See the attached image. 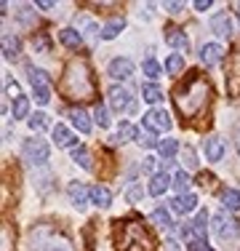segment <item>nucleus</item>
<instances>
[{
  "label": "nucleus",
  "instance_id": "nucleus-1",
  "mask_svg": "<svg viewBox=\"0 0 240 251\" xmlns=\"http://www.w3.org/2000/svg\"><path fill=\"white\" fill-rule=\"evenodd\" d=\"M214 99V88L206 80V75H200L197 70L184 77L176 88H173V104H176L179 115L187 121H197V118L208 115V107Z\"/></svg>",
  "mask_w": 240,
  "mask_h": 251
},
{
  "label": "nucleus",
  "instance_id": "nucleus-2",
  "mask_svg": "<svg viewBox=\"0 0 240 251\" xmlns=\"http://www.w3.org/2000/svg\"><path fill=\"white\" fill-rule=\"evenodd\" d=\"M112 238H115L118 251H155L152 232L147 230V225L139 217H128L115 222Z\"/></svg>",
  "mask_w": 240,
  "mask_h": 251
},
{
  "label": "nucleus",
  "instance_id": "nucleus-3",
  "mask_svg": "<svg viewBox=\"0 0 240 251\" xmlns=\"http://www.w3.org/2000/svg\"><path fill=\"white\" fill-rule=\"evenodd\" d=\"M62 91L67 94V99H72V101H80V99H91L94 97L96 83H94V75H91L88 62L75 59V62L70 64L67 75H64V80H62Z\"/></svg>",
  "mask_w": 240,
  "mask_h": 251
},
{
  "label": "nucleus",
  "instance_id": "nucleus-4",
  "mask_svg": "<svg viewBox=\"0 0 240 251\" xmlns=\"http://www.w3.org/2000/svg\"><path fill=\"white\" fill-rule=\"evenodd\" d=\"M211 232H214V238H216L219 243H230V241H235V238H238L240 225H238L227 211H219V214L214 217V222H211Z\"/></svg>",
  "mask_w": 240,
  "mask_h": 251
},
{
  "label": "nucleus",
  "instance_id": "nucleus-5",
  "mask_svg": "<svg viewBox=\"0 0 240 251\" xmlns=\"http://www.w3.org/2000/svg\"><path fill=\"white\" fill-rule=\"evenodd\" d=\"M22 152H24V160H27V163L40 166V163H46V160H48L51 147H48L43 139H27V142H24V147H22Z\"/></svg>",
  "mask_w": 240,
  "mask_h": 251
},
{
  "label": "nucleus",
  "instance_id": "nucleus-6",
  "mask_svg": "<svg viewBox=\"0 0 240 251\" xmlns=\"http://www.w3.org/2000/svg\"><path fill=\"white\" fill-rule=\"evenodd\" d=\"M227 94L238 97L240 94V51L227 59Z\"/></svg>",
  "mask_w": 240,
  "mask_h": 251
},
{
  "label": "nucleus",
  "instance_id": "nucleus-7",
  "mask_svg": "<svg viewBox=\"0 0 240 251\" xmlns=\"http://www.w3.org/2000/svg\"><path fill=\"white\" fill-rule=\"evenodd\" d=\"M144 126H147L149 131H168L171 128V115H168L166 110H149L147 115H144Z\"/></svg>",
  "mask_w": 240,
  "mask_h": 251
},
{
  "label": "nucleus",
  "instance_id": "nucleus-8",
  "mask_svg": "<svg viewBox=\"0 0 240 251\" xmlns=\"http://www.w3.org/2000/svg\"><path fill=\"white\" fill-rule=\"evenodd\" d=\"M110 75H112V80H125V77H131L134 75V62L131 59H112L110 62Z\"/></svg>",
  "mask_w": 240,
  "mask_h": 251
},
{
  "label": "nucleus",
  "instance_id": "nucleus-9",
  "mask_svg": "<svg viewBox=\"0 0 240 251\" xmlns=\"http://www.w3.org/2000/svg\"><path fill=\"white\" fill-rule=\"evenodd\" d=\"M70 198L77 208H86L88 198H91V190H88L83 182H70Z\"/></svg>",
  "mask_w": 240,
  "mask_h": 251
},
{
  "label": "nucleus",
  "instance_id": "nucleus-10",
  "mask_svg": "<svg viewBox=\"0 0 240 251\" xmlns=\"http://www.w3.org/2000/svg\"><path fill=\"white\" fill-rule=\"evenodd\" d=\"M67 118L72 121V126H75L77 131H83V134H88L91 131V121H88V112L80 110V107H72V110L67 112Z\"/></svg>",
  "mask_w": 240,
  "mask_h": 251
},
{
  "label": "nucleus",
  "instance_id": "nucleus-11",
  "mask_svg": "<svg viewBox=\"0 0 240 251\" xmlns=\"http://www.w3.org/2000/svg\"><path fill=\"white\" fill-rule=\"evenodd\" d=\"M110 107L112 110H125V107H134L128 99V91H125L123 86H112L110 91Z\"/></svg>",
  "mask_w": 240,
  "mask_h": 251
},
{
  "label": "nucleus",
  "instance_id": "nucleus-12",
  "mask_svg": "<svg viewBox=\"0 0 240 251\" xmlns=\"http://www.w3.org/2000/svg\"><path fill=\"white\" fill-rule=\"evenodd\" d=\"M53 145L56 147H72V150H75V136L70 134V128L67 126H53Z\"/></svg>",
  "mask_w": 240,
  "mask_h": 251
},
{
  "label": "nucleus",
  "instance_id": "nucleus-13",
  "mask_svg": "<svg viewBox=\"0 0 240 251\" xmlns=\"http://www.w3.org/2000/svg\"><path fill=\"white\" fill-rule=\"evenodd\" d=\"M197 206V198H195V195H176V198H173L171 201V208H173V211H176V214H187V211H192V208H195Z\"/></svg>",
  "mask_w": 240,
  "mask_h": 251
},
{
  "label": "nucleus",
  "instance_id": "nucleus-14",
  "mask_svg": "<svg viewBox=\"0 0 240 251\" xmlns=\"http://www.w3.org/2000/svg\"><path fill=\"white\" fill-rule=\"evenodd\" d=\"M206 158L211 160V163H219V160L224 158V145H221V139L211 136V139L206 142Z\"/></svg>",
  "mask_w": 240,
  "mask_h": 251
},
{
  "label": "nucleus",
  "instance_id": "nucleus-15",
  "mask_svg": "<svg viewBox=\"0 0 240 251\" xmlns=\"http://www.w3.org/2000/svg\"><path fill=\"white\" fill-rule=\"evenodd\" d=\"M221 46H216V43H206L200 49V59H203V64H208V67H211V64H216L221 59Z\"/></svg>",
  "mask_w": 240,
  "mask_h": 251
},
{
  "label": "nucleus",
  "instance_id": "nucleus-16",
  "mask_svg": "<svg viewBox=\"0 0 240 251\" xmlns=\"http://www.w3.org/2000/svg\"><path fill=\"white\" fill-rule=\"evenodd\" d=\"M168 187H171V179H168V174H163V171L152 174V182H149V193H152L155 198H158V195H163Z\"/></svg>",
  "mask_w": 240,
  "mask_h": 251
},
{
  "label": "nucleus",
  "instance_id": "nucleus-17",
  "mask_svg": "<svg viewBox=\"0 0 240 251\" xmlns=\"http://www.w3.org/2000/svg\"><path fill=\"white\" fill-rule=\"evenodd\" d=\"M211 29L216 35H221V38H227V35H232V25H230V16L227 14H216L211 19Z\"/></svg>",
  "mask_w": 240,
  "mask_h": 251
},
{
  "label": "nucleus",
  "instance_id": "nucleus-18",
  "mask_svg": "<svg viewBox=\"0 0 240 251\" xmlns=\"http://www.w3.org/2000/svg\"><path fill=\"white\" fill-rule=\"evenodd\" d=\"M208 214L200 208V214L195 217V222H192V232H195V241H200V243H206V230H208Z\"/></svg>",
  "mask_w": 240,
  "mask_h": 251
},
{
  "label": "nucleus",
  "instance_id": "nucleus-19",
  "mask_svg": "<svg viewBox=\"0 0 240 251\" xmlns=\"http://www.w3.org/2000/svg\"><path fill=\"white\" fill-rule=\"evenodd\" d=\"M27 75H29V83H32L35 91H38V88H48V83H51L48 73H43V70H38V67H27Z\"/></svg>",
  "mask_w": 240,
  "mask_h": 251
},
{
  "label": "nucleus",
  "instance_id": "nucleus-20",
  "mask_svg": "<svg viewBox=\"0 0 240 251\" xmlns=\"http://www.w3.org/2000/svg\"><path fill=\"white\" fill-rule=\"evenodd\" d=\"M62 43L67 46V49H83V38H80V32L77 29H72V27H67V29H62Z\"/></svg>",
  "mask_w": 240,
  "mask_h": 251
},
{
  "label": "nucleus",
  "instance_id": "nucleus-21",
  "mask_svg": "<svg viewBox=\"0 0 240 251\" xmlns=\"http://www.w3.org/2000/svg\"><path fill=\"white\" fill-rule=\"evenodd\" d=\"M91 201L96 203V206L107 208V206L112 203V193H110L107 187H101V184H99V187H91Z\"/></svg>",
  "mask_w": 240,
  "mask_h": 251
},
{
  "label": "nucleus",
  "instance_id": "nucleus-22",
  "mask_svg": "<svg viewBox=\"0 0 240 251\" xmlns=\"http://www.w3.org/2000/svg\"><path fill=\"white\" fill-rule=\"evenodd\" d=\"M221 206L227 211H238L240 208V190H224L221 193Z\"/></svg>",
  "mask_w": 240,
  "mask_h": 251
},
{
  "label": "nucleus",
  "instance_id": "nucleus-23",
  "mask_svg": "<svg viewBox=\"0 0 240 251\" xmlns=\"http://www.w3.org/2000/svg\"><path fill=\"white\" fill-rule=\"evenodd\" d=\"M118 142H131V139H139V131H136V126H131L128 121H123L118 126Z\"/></svg>",
  "mask_w": 240,
  "mask_h": 251
},
{
  "label": "nucleus",
  "instance_id": "nucleus-24",
  "mask_svg": "<svg viewBox=\"0 0 240 251\" xmlns=\"http://www.w3.org/2000/svg\"><path fill=\"white\" fill-rule=\"evenodd\" d=\"M19 49L22 46H19V40H16L14 35H5L3 38V56L5 59H16L19 56Z\"/></svg>",
  "mask_w": 240,
  "mask_h": 251
},
{
  "label": "nucleus",
  "instance_id": "nucleus-25",
  "mask_svg": "<svg viewBox=\"0 0 240 251\" xmlns=\"http://www.w3.org/2000/svg\"><path fill=\"white\" fill-rule=\"evenodd\" d=\"M158 152H160V158H173V155H176L179 152V142L176 139H163V142H160V145H158Z\"/></svg>",
  "mask_w": 240,
  "mask_h": 251
},
{
  "label": "nucleus",
  "instance_id": "nucleus-26",
  "mask_svg": "<svg viewBox=\"0 0 240 251\" xmlns=\"http://www.w3.org/2000/svg\"><path fill=\"white\" fill-rule=\"evenodd\" d=\"M123 27H125V19H123V16H118V19H112L110 25L104 27V32H101V38L112 40L115 35H120V29H123Z\"/></svg>",
  "mask_w": 240,
  "mask_h": 251
},
{
  "label": "nucleus",
  "instance_id": "nucleus-27",
  "mask_svg": "<svg viewBox=\"0 0 240 251\" xmlns=\"http://www.w3.org/2000/svg\"><path fill=\"white\" fill-rule=\"evenodd\" d=\"M166 40H168V46H173V49H187V38H184V32H179V29H168V35H166Z\"/></svg>",
  "mask_w": 240,
  "mask_h": 251
},
{
  "label": "nucleus",
  "instance_id": "nucleus-28",
  "mask_svg": "<svg viewBox=\"0 0 240 251\" xmlns=\"http://www.w3.org/2000/svg\"><path fill=\"white\" fill-rule=\"evenodd\" d=\"M142 94H144V99L152 101V104H155V101L163 99V94H160V88L155 86V83H144V86H142Z\"/></svg>",
  "mask_w": 240,
  "mask_h": 251
},
{
  "label": "nucleus",
  "instance_id": "nucleus-29",
  "mask_svg": "<svg viewBox=\"0 0 240 251\" xmlns=\"http://www.w3.org/2000/svg\"><path fill=\"white\" fill-rule=\"evenodd\" d=\"M182 67H184V59L179 56V53H171V56H168V62H166L168 75H179V73H182Z\"/></svg>",
  "mask_w": 240,
  "mask_h": 251
},
{
  "label": "nucleus",
  "instance_id": "nucleus-30",
  "mask_svg": "<svg viewBox=\"0 0 240 251\" xmlns=\"http://www.w3.org/2000/svg\"><path fill=\"white\" fill-rule=\"evenodd\" d=\"M72 160H75L80 169H91V160H88V150H86V147H75V150H72Z\"/></svg>",
  "mask_w": 240,
  "mask_h": 251
},
{
  "label": "nucleus",
  "instance_id": "nucleus-31",
  "mask_svg": "<svg viewBox=\"0 0 240 251\" xmlns=\"http://www.w3.org/2000/svg\"><path fill=\"white\" fill-rule=\"evenodd\" d=\"M29 115V101L27 97H16L14 99V118H27Z\"/></svg>",
  "mask_w": 240,
  "mask_h": 251
},
{
  "label": "nucleus",
  "instance_id": "nucleus-32",
  "mask_svg": "<svg viewBox=\"0 0 240 251\" xmlns=\"http://www.w3.org/2000/svg\"><path fill=\"white\" fill-rule=\"evenodd\" d=\"M48 126V115L46 112H32V115H29V128L32 131H43Z\"/></svg>",
  "mask_w": 240,
  "mask_h": 251
},
{
  "label": "nucleus",
  "instance_id": "nucleus-33",
  "mask_svg": "<svg viewBox=\"0 0 240 251\" xmlns=\"http://www.w3.org/2000/svg\"><path fill=\"white\" fill-rule=\"evenodd\" d=\"M187 184H190V179H187V174H184V171H176V174H173L171 187L176 190V193H184V190H187ZM184 195H187V193H184Z\"/></svg>",
  "mask_w": 240,
  "mask_h": 251
},
{
  "label": "nucleus",
  "instance_id": "nucleus-34",
  "mask_svg": "<svg viewBox=\"0 0 240 251\" xmlns=\"http://www.w3.org/2000/svg\"><path fill=\"white\" fill-rule=\"evenodd\" d=\"M152 222L158 227H171V217H168L166 208H155V211H152Z\"/></svg>",
  "mask_w": 240,
  "mask_h": 251
},
{
  "label": "nucleus",
  "instance_id": "nucleus-35",
  "mask_svg": "<svg viewBox=\"0 0 240 251\" xmlns=\"http://www.w3.org/2000/svg\"><path fill=\"white\" fill-rule=\"evenodd\" d=\"M142 70H144V75H147V77H158V75H160V64H158V59H144Z\"/></svg>",
  "mask_w": 240,
  "mask_h": 251
},
{
  "label": "nucleus",
  "instance_id": "nucleus-36",
  "mask_svg": "<svg viewBox=\"0 0 240 251\" xmlns=\"http://www.w3.org/2000/svg\"><path fill=\"white\" fill-rule=\"evenodd\" d=\"M94 118H96V123H99L101 128H107V126H110V112H107L101 104L94 107Z\"/></svg>",
  "mask_w": 240,
  "mask_h": 251
},
{
  "label": "nucleus",
  "instance_id": "nucleus-37",
  "mask_svg": "<svg viewBox=\"0 0 240 251\" xmlns=\"http://www.w3.org/2000/svg\"><path fill=\"white\" fill-rule=\"evenodd\" d=\"M125 198H128V203H136L142 198V187H139V184H131V187L125 190Z\"/></svg>",
  "mask_w": 240,
  "mask_h": 251
},
{
  "label": "nucleus",
  "instance_id": "nucleus-38",
  "mask_svg": "<svg viewBox=\"0 0 240 251\" xmlns=\"http://www.w3.org/2000/svg\"><path fill=\"white\" fill-rule=\"evenodd\" d=\"M35 101H38V104H48V101H51V91H48V88H38V91H35Z\"/></svg>",
  "mask_w": 240,
  "mask_h": 251
},
{
  "label": "nucleus",
  "instance_id": "nucleus-39",
  "mask_svg": "<svg viewBox=\"0 0 240 251\" xmlns=\"http://www.w3.org/2000/svg\"><path fill=\"white\" fill-rule=\"evenodd\" d=\"M139 142H142L144 147H155V145H158V139H155L152 134H144V136H139Z\"/></svg>",
  "mask_w": 240,
  "mask_h": 251
},
{
  "label": "nucleus",
  "instance_id": "nucleus-40",
  "mask_svg": "<svg viewBox=\"0 0 240 251\" xmlns=\"http://www.w3.org/2000/svg\"><path fill=\"white\" fill-rule=\"evenodd\" d=\"M184 163H187L190 169H195V166H197V160H195V152H192V150H184Z\"/></svg>",
  "mask_w": 240,
  "mask_h": 251
},
{
  "label": "nucleus",
  "instance_id": "nucleus-41",
  "mask_svg": "<svg viewBox=\"0 0 240 251\" xmlns=\"http://www.w3.org/2000/svg\"><path fill=\"white\" fill-rule=\"evenodd\" d=\"M35 46H38L40 51H48V49H51V40H48V38H38V40H35Z\"/></svg>",
  "mask_w": 240,
  "mask_h": 251
},
{
  "label": "nucleus",
  "instance_id": "nucleus-42",
  "mask_svg": "<svg viewBox=\"0 0 240 251\" xmlns=\"http://www.w3.org/2000/svg\"><path fill=\"white\" fill-rule=\"evenodd\" d=\"M166 8L171 11V14H179V11L184 8V3H182V0H179V3H166Z\"/></svg>",
  "mask_w": 240,
  "mask_h": 251
},
{
  "label": "nucleus",
  "instance_id": "nucleus-43",
  "mask_svg": "<svg viewBox=\"0 0 240 251\" xmlns=\"http://www.w3.org/2000/svg\"><path fill=\"white\" fill-rule=\"evenodd\" d=\"M195 8H197V11H206V8H211V0H195Z\"/></svg>",
  "mask_w": 240,
  "mask_h": 251
},
{
  "label": "nucleus",
  "instance_id": "nucleus-44",
  "mask_svg": "<svg viewBox=\"0 0 240 251\" xmlns=\"http://www.w3.org/2000/svg\"><path fill=\"white\" fill-rule=\"evenodd\" d=\"M192 251H211V249H208V243H200V241H195V243H192Z\"/></svg>",
  "mask_w": 240,
  "mask_h": 251
},
{
  "label": "nucleus",
  "instance_id": "nucleus-45",
  "mask_svg": "<svg viewBox=\"0 0 240 251\" xmlns=\"http://www.w3.org/2000/svg\"><path fill=\"white\" fill-rule=\"evenodd\" d=\"M38 5H40V8H43V11H51V8H53V3H51V0H40Z\"/></svg>",
  "mask_w": 240,
  "mask_h": 251
},
{
  "label": "nucleus",
  "instance_id": "nucleus-46",
  "mask_svg": "<svg viewBox=\"0 0 240 251\" xmlns=\"http://www.w3.org/2000/svg\"><path fill=\"white\" fill-rule=\"evenodd\" d=\"M166 246H168V251H182V249H176V241H173V238H168Z\"/></svg>",
  "mask_w": 240,
  "mask_h": 251
},
{
  "label": "nucleus",
  "instance_id": "nucleus-47",
  "mask_svg": "<svg viewBox=\"0 0 240 251\" xmlns=\"http://www.w3.org/2000/svg\"><path fill=\"white\" fill-rule=\"evenodd\" d=\"M152 166H155L152 158H144V171H152Z\"/></svg>",
  "mask_w": 240,
  "mask_h": 251
},
{
  "label": "nucleus",
  "instance_id": "nucleus-48",
  "mask_svg": "<svg viewBox=\"0 0 240 251\" xmlns=\"http://www.w3.org/2000/svg\"><path fill=\"white\" fill-rule=\"evenodd\" d=\"M238 152H240V131H238Z\"/></svg>",
  "mask_w": 240,
  "mask_h": 251
},
{
  "label": "nucleus",
  "instance_id": "nucleus-49",
  "mask_svg": "<svg viewBox=\"0 0 240 251\" xmlns=\"http://www.w3.org/2000/svg\"><path fill=\"white\" fill-rule=\"evenodd\" d=\"M238 16H240V3H238Z\"/></svg>",
  "mask_w": 240,
  "mask_h": 251
}]
</instances>
